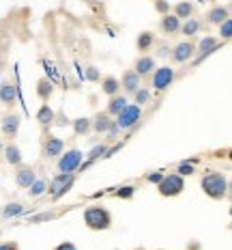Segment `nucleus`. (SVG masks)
I'll list each match as a JSON object with an SVG mask.
<instances>
[{
	"instance_id": "1",
	"label": "nucleus",
	"mask_w": 232,
	"mask_h": 250,
	"mask_svg": "<svg viewBox=\"0 0 232 250\" xmlns=\"http://www.w3.org/2000/svg\"><path fill=\"white\" fill-rule=\"evenodd\" d=\"M200 188H202V192L209 199L219 201V199H226V194H228V179L224 177V173L213 170V173H206L202 177Z\"/></svg>"
},
{
	"instance_id": "2",
	"label": "nucleus",
	"mask_w": 232,
	"mask_h": 250,
	"mask_svg": "<svg viewBox=\"0 0 232 250\" xmlns=\"http://www.w3.org/2000/svg\"><path fill=\"white\" fill-rule=\"evenodd\" d=\"M84 225L90 231H107L112 227V216L106 207L101 205H90L84 209Z\"/></svg>"
},
{
	"instance_id": "3",
	"label": "nucleus",
	"mask_w": 232,
	"mask_h": 250,
	"mask_svg": "<svg viewBox=\"0 0 232 250\" xmlns=\"http://www.w3.org/2000/svg\"><path fill=\"white\" fill-rule=\"evenodd\" d=\"M157 190H159V194L166 196V199H174V196H178L180 192L185 190V179L177 173L163 175V179L157 184Z\"/></svg>"
},
{
	"instance_id": "4",
	"label": "nucleus",
	"mask_w": 232,
	"mask_h": 250,
	"mask_svg": "<svg viewBox=\"0 0 232 250\" xmlns=\"http://www.w3.org/2000/svg\"><path fill=\"white\" fill-rule=\"evenodd\" d=\"M140 117H142V106H138V104H127V106L116 114L118 129H121V132H127V129H131L133 125L140 121Z\"/></svg>"
},
{
	"instance_id": "5",
	"label": "nucleus",
	"mask_w": 232,
	"mask_h": 250,
	"mask_svg": "<svg viewBox=\"0 0 232 250\" xmlns=\"http://www.w3.org/2000/svg\"><path fill=\"white\" fill-rule=\"evenodd\" d=\"M75 181V175L73 173H58L52 177L50 186H48V194L52 196V199H60L63 194H67V192L71 190V186H73Z\"/></svg>"
},
{
	"instance_id": "6",
	"label": "nucleus",
	"mask_w": 232,
	"mask_h": 250,
	"mask_svg": "<svg viewBox=\"0 0 232 250\" xmlns=\"http://www.w3.org/2000/svg\"><path fill=\"white\" fill-rule=\"evenodd\" d=\"M84 160V153L80 149H69L58 155V173H75L80 170V164Z\"/></svg>"
},
{
	"instance_id": "7",
	"label": "nucleus",
	"mask_w": 232,
	"mask_h": 250,
	"mask_svg": "<svg viewBox=\"0 0 232 250\" xmlns=\"http://www.w3.org/2000/svg\"><path fill=\"white\" fill-rule=\"evenodd\" d=\"M174 82V69L170 65H163V67H155L153 71V88L157 93L166 91L168 86H172Z\"/></svg>"
},
{
	"instance_id": "8",
	"label": "nucleus",
	"mask_w": 232,
	"mask_h": 250,
	"mask_svg": "<svg viewBox=\"0 0 232 250\" xmlns=\"http://www.w3.org/2000/svg\"><path fill=\"white\" fill-rule=\"evenodd\" d=\"M170 56H172V62L183 65V62L192 61L196 56V45L192 41H180V43H177L172 50H170Z\"/></svg>"
},
{
	"instance_id": "9",
	"label": "nucleus",
	"mask_w": 232,
	"mask_h": 250,
	"mask_svg": "<svg viewBox=\"0 0 232 250\" xmlns=\"http://www.w3.org/2000/svg\"><path fill=\"white\" fill-rule=\"evenodd\" d=\"M219 48H221V39H217V37H202V39H200V43H198V48H196L200 54H198V59H196L194 62H196V65H198V62H202L206 56H211L213 52H217Z\"/></svg>"
},
{
	"instance_id": "10",
	"label": "nucleus",
	"mask_w": 232,
	"mask_h": 250,
	"mask_svg": "<svg viewBox=\"0 0 232 250\" xmlns=\"http://www.w3.org/2000/svg\"><path fill=\"white\" fill-rule=\"evenodd\" d=\"M65 151V143H63V138H58V136H45V143H43V155L45 158H58L60 153Z\"/></svg>"
},
{
	"instance_id": "11",
	"label": "nucleus",
	"mask_w": 232,
	"mask_h": 250,
	"mask_svg": "<svg viewBox=\"0 0 232 250\" xmlns=\"http://www.w3.org/2000/svg\"><path fill=\"white\" fill-rule=\"evenodd\" d=\"M142 86V76H138L133 69H127L121 78V88H125L127 95H133L138 88Z\"/></svg>"
},
{
	"instance_id": "12",
	"label": "nucleus",
	"mask_w": 232,
	"mask_h": 250,
	"mask_svg": "<svg viewBox=\"0 0 232 250\" xmlns=\"http://www.w3.org/2000/svg\"><path fill=\"white\" fill-rule=\"evenodd\" d=\"M19 125H22V117H19L18 112H9V114H4V117H2V132H4V136H9V138L18 136Z\"/></svg>"
},
{
	"instance_id": "13",
	"label": "nucleus",
	"mask_w": 232,
	"mask_h": 250,
	"mask_svg": "<svg viewBox=\"0 0 232 250\" xmlns=\"http://www.w3.org/2000/svg\"><path fill=\"white\" fill-rule=\"evenodd\" d=\"M35 179H37V173H35L33 166H19L18 173H15V184H18L19 188H24V190L33 184Z\"/></svg>"
},
{
	"instance_id": "14",
	"label": "nucleus",
	"mask_w": 232,
	"mask_h": 250,
	"mask_svg": "<svg viewBox=\"0 0 232 250\" xmlns=\"http://www.w3.org/2000/svg\"><path fill=\"white\" fill-rule=\"evenodd\" d=\"M155 67H157V61H155V56L142 54L140 59L136 61V67H133V71H136L138 76H148V74H153Z\"/></svg>"
},
{
	"instance_id": "15",
	"label": "nucleus",
	"mask_w": 232,
	"mask_h": 250,
	"mask_svg": "<svg viewBox=\"0 0 232 250\" xmlns=\"http://www.w3.org/2000/svg\"><path fill=\"white\" fill-rule=\"evenodd\" d=\"M0 102L4 106H15V102H18V86L11 84V82H2L0 84Z\"/></svg>"
},
{
	"instance_id": "16",
	"label": "nucleus",
	"mask_w": 232,
	"mask_h": 250,
	"mask_svg": "<svg viewBox=\"0 0 232 250\" xmlns=\"http://www.w3.org/2000/svg\"><path fill=\"white\" fill-rule=\"evenodd\" d=\"M159 28H161L163 35H177L178 28H180V20L174 13H166V15H161V24H159Z\"/></svg>"
},
{
	"instance_id": "17",
	"label": "nucleus",
	"mask_w": 232,
	"mask_h": 250,
	"mask_svg": "<svg viewBox=\"0 0 232 250\" xmlns=\"http://www.w3.org/2000/svg\"><path fill=\"white\" fill-rule=\"evenodd\" d=\"M228 18H230V9L228 7H213L209 13H206V22L215 24V26H219L224 20H228Z\"/></svg>"
},
{
	"instance_id": "18",
	"label": "nucleus",
	"mask_w": 232,
	"mask_h": 250,
	"mask_svg": "<svg viewBox=\"0 0 232 250\" xmlns=\"http://www.w3.org/2000/svg\"><path fill=\"white\" fill-rule=\"evenodd\" d=\"M101 82V93L103 95H107V97H112V95H118V88H121V82H118V78L116 76H106Z\"/></svg>"
},
{
	"instance_id": "19",
	"label": "nucleus",
	"mask_w": 232,
	"mask_h": 250,
	"mask_svg": "<svg viewBox=\"0 0 232 250\" xmlns=\"http://www.w3.org/2000/svg\"><path fill=\"white\" fill-rule=\"evenodd\" d=\"M127 104H129V102H127V97H125V95H112V97H110V102H107L106 112L110 114V117H116V114L127 106Z\"/></svg>"
},
{
	"instance_id": "20",
	"label": "nucleus",
	"mask_w": 232,
	"mask_h": 250,
	"mask_svg": "<svg viewBox=\"0 0 232 250\" xmlns=\"http://www.w3.org/2000/svg\"><path fill=\"white\" fill-rule=\"evenodd\" d=\"M153 45H155V35L151 33V30H142V33L138 35V39H136L138 52H148Z\"/></svg>"
},
{
	"instance_id": "21",
	"label": "nucleus",
	"mask_w": 232,
	"mask_h": 250,
	"mask_svg": "<svg viewBox=\"0 0 232 250\" xmlns=\"http://www.w3.org/2000/svg\"><path fill=\"white\" fill-rule=\"evenodd\" d=\"M90 121H92V129H95L97 134H106L112 123V117L107 112H99L95 119H90Z\"/></svg>"
},
{
	"instance_id": "22",
	"label": "nucleus",
	"mask_w": 232,
	"mask_h": 250,
	"mask_svg": "<svg viewBox=\"0 0 232 250\" xmlns=\"http://www.w3.org/2000/svg\"><path fill=\"white\" fill-rule=\"evenodd\" d=\"M52 93H54V84H52L50 78H41L37 82V95L41 102H48L52 97Z\"/></svg>"
},
{
	"instance_id": "23",
	"label": "nucleus",
	"mask_w": 232,
	"mask_h": 250,
	"mask_svg": "<svg viewBox=\"0 0 232 250\" xmlns=\"http://www.w3.org/2000/svg\"><path fill=\"white\" fill-rule=\"evenodd\" d=\"M178 33L180 35H185V37H194V35H198L200 33V22L198 20H194V18H187L185 22H180V28H178Z\"/></svg>"
},
{
	"instance_id": "24",
	"label": "nucleus",
	"mask_w": 232,
	"mask_h": 250,
	"mask_svg": "<svg viewBox=\"0 0 232 250\" xmlns=\"http://www.w3.org/2000/svg\"><path fill=\"white\" fill-rule=\"evenodd\" d=\"M4 158L11 166H22V151H19L18 145H7L4 147Z\"/></svg>"
},
{
	"instance_id": "25",
	"label": "nucleus",
	"mask_w": 232,
	"mask_h": 250,
	"mask_svg": "<svg viewBox=\"0 0 232 250\" xmlns=\"http://www.w3.org/2000/svg\"><path fill=\"white\" fill-rule=\"evenodd\" d=\"M71 125H73V132H75V136H86V134L92 129V121L90 119H86V117H77L71 121Z\"/></svg>"
},
{
	"instance_id": "26",
	"label": "nucleus",
	"mask_w": 232,
	"mask_h": 250,
	"mask_svg": "<svg viewBox=\"0 0 232 250\" xmlns=\"http://www.w3.org/2000/svg\"><path fill=\"white\" fill-rule=\"evenodd\" d=\"M26 190H28V196L30 199H39V196H43L45 192H48V181L45 179H35L33 184H30L28 188H26Z\"/></svg>"
},
{
	"instance_id": "27",
	"label": "nucleus",
	"mask_w": 232,
	"mask_h": 250,
	"mask_svg": "<svg viewBox=\"0 0 232 250\" xmlns=\"http://www.w3.org/2000/svg\"><path fill=\"white\" fill-rule=\"evenodd\" d=\"M54 119H56V112H54V108L50 106V104H43V106L37 110V121L41 125H50V123H54Z\"/></svg>"
},
{
	"instance_id": "28",
	"label": "nucleus",
	"mask_w": 232,
	"mask_h": 250,
	"mask_svg": "<svg viewBox=\"0 0 232 250\" xmlns=\"http://www.w3.org/2000/svg\"><path fill=\"white\" fill-rule=\"evenodd\" d=\"M174 15L183 22V20H187V18H192L194 15V4L189 2V0H180V2L174 7Z\"/></svg>"
},
{
	"instance_id": "29",
	"label": "nucleus",
	"mask_w": 232,
	"mask_h": 250,
	"mask_svg": "<svg viewBox=\"0 0 232 250\" xmlns=\"http://www.w3.org/2000/svg\"><path fill=\"white\" fill-rule=\"evenodd\" d=\"M24 213V205L22 203H9V205L0 207V216L2 218H18Z\"/></svg>"
},
{
	"instance_id": "30",
	"label": "nucleus",
	"mask_w": 232,
	"mask_h": 250,
	"mask_svg": "<svg viewBox=\"0 0 232 250\" xmlns=\"http://www.w3.org/2000/svg\"><path fill=\"white\" fill-rule=\"evenodd\" d=\"M106 153H107V145H97V147H92L90 153H89V162H86V164H80V168H86V166L92 164L95 160L106 158Z\"/></svg>"
},
{
	"instance_id": "31",
	"label": "nucleus",
	"mask_w": 232,
	"mask_h": 250,
	"mask_svg": "<svg viewBox=\"0 0 232 250\" xmlns=\"http://www.w3.org/2000/svg\"><path fill=\"white\" fill-rule=\"evenodd\" d=\"M133 104H138V106H144V104H148V100H151V91L148 88H144V86H140L136 93H133Z\"/></svg>"
},
{
	"instance_id": "32",
	"label": "nucleus",
	"mask_w": 232,
	"mask_h": 250,
	"mask_svg": "<svg viewBox=\"0 0 232 250\" xmlns=\"http://www.w3.org/2000/svg\"><path fill=\"white\" fill-rule=\"evenodd\" d=\"M194 173H196L194 162H178V166H177V175H180V177H189V175H194Z\"/></svg>"
},
{
	"instance_id": "33",
	"label": "nucleus",
	"mask_w": 232,
	"mask_h": 250,
	"mask_svg": "<svg viewBox=\"0 0 232 250\" xmlns=\"http://www.w3.org/2000/svg\"><path fill=\"white\" fill-rule=\"evenodd\" d=\"M232 37V20H224V22L219 24V39H230Z\"/></svg>"
},
{
	"instance_id": "34",
	"label": "nucleus",
	"mask_w": 232,
	"mask_h": 250,
	"mask_svg": "<svg viewBox=\"0 0 232 250\" xmlns=\"http://www.w3.org/2000/svg\"><path fill=\"white\" fill-rule=\"evenodd\" d=\"M86 80L89 82H99L101 80V74L97 67H86Z\"/></svg>"
},
{
	"instance_id": "35",
	"label": "nucleus",
	"mask_w": 232,
	"mask_h": 250,
	"mask_svg": "<svg viewBox=\"0 0 232 250\" xmlns=\"http://www.w3.org/2000/svg\"><path fill=\"white\" fill-rule=\"evenodd\" d=\"M155 9H157L159 15H166L170 13V2L168 0H155Z\"/></svg>"
},
{
	"instance_id": "36",
	"label": "nucleus",
	"mask_w": 232,
	"mask_h": 250,
	"mask_svg": "<svg viewBox=\"0 0 232 250\" xmlns=\"http://www.w3.org/2000/svg\"><path fill=\"white\" fill-rule=\"evenodd\" d=\"M133 192H136V188L133 186H125V188H121V190L116 192V196H121V199H129V196H133Z\"/></svg>"
},
{
	"instance_id": "37",
	"label": "nucleus",
	"mask_w": 232,
	"mask_h": 250,
	"mask_svg": "<svg viewBox=\"0 0 232 250\" xmlns=\"http://www.w3.org/2000/svg\"><path fill=\"white\" fill-rule=\"evenodd\" d=\"M161 179H163V173H159V170H155V173H148V175H146V181H148V184H159Z\"/></svg>"
},
{
	"instance_id": "38",
	"label": "nucleus",
	"mask_w": 232,
	"mask_h": 250,
	"mask_svg": "<svg viewBox=\"0 0 232 250\" xmlns=\"http://www.w3.org/2000/svg\"><path fill=\"white\" fill-rule=\"evenodd\" d=\"M118 132H121V129H118L116 121H112V123H110V127H107V132H106V134H107V138H110V140H114Z\"/></svg>"
},
{
	"instance_id": "39",
	"label": "nucleus",
	"mask_w": 232,
	"mask_h": 250,
	"mask_svg": "<svg viewBox=\"0 0 232 250\" xmlns=\"http://www.w3.org/2000/svg\"><path fill=\"white\" fill-rule=\"evenodd\" d=\"M168 54H170V48H168V43H161V45H159V52H157V56H161V59H166Z\"/></svg>"
},
{
	"instance_id": "40",
	"label": "nucleus",
	"mask_w": 232,
	"mask_h": 250,
	"mask_svg": "<svg viewBox=\"0 0 232 250\" xmlns=\"http://www.w3.org/2000/svg\"><path fill=\"white\" fill-rule=\"evenodd\" d=\"M54 250H77V248H75L71 242H63V244H58V246H56Z\"/></svg>"
},
{
	"instance_id": "41",
	"label": "nucleus",
	"mask_w": 232,
	"mask_h": 250,
	"mask_svg": "<svg viewBox=\"0 0 232 250\" xmlns=\"http://www.w3.org/2000/svg\"><path fill=\"white\" fill-rule=\"evenodd\" d=\"M52 218H56L54 213H41V216H35L33 222H41V220H52Z\"/></svg>"
},
{
	"instance_id": "42",
	"label": "nucleus",
	"mask_w": 232,
	"mask_h": 250,
	"mask_svg": "<svg viewBox=\"0 0 232 250\" xmlns=\"http://www.w3.org/2000/svg\"><path fill=\"white\" fill-rule=\"evenodd\" d=\"M0 250H19V246L15 242H7V244H0Z\"/></svg>"
},
{
	"instance_id": "43",
	"label": "nucleus",
	"mask_w": 232,
	"mask_h": 250,
	"mask_svg": "<svg viewBox=\"0 0 232 250\" xmlns=\"http://www.w3.org/2000/svg\"><path fill=\"white\" fill-rule=\"evenodd\" d=\"M136 250H144V248H136Z\"/></svg>"
}]
</instances>
